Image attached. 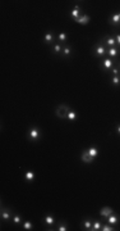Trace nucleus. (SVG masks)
I'll return each mask as SVG.
<instances>
[{"label":"nucleus","mask_w":120,"mask_h":231,"mask_svg":"<svg viewBox=\"0 0 120 231\" xmlns=\"http://www.w3.org/2000/svg\"><path fill=\"white\" fill-rule=\"evenodd\" d=\"M69 112H70V108H69L68 105H65V104H60L59 107L56 108V110H55L56 116L59 117L60 119H65L66 117H68V113Z\"/></svg>","instance_id":"f257e3e1"},{"label":"nucleus","mask_w":120,"mask_h":231,"mask_svg":"<svg viewBox=\"0 0 120 231\" xmlns=\"http://www.w3.org/2000/svg\"><path fill=\"white\" fill-rule=\"evenodd\" d=\"M115 63H118V59H113V58H106V59H103L102 62H101V67H102L103 71H110L111 68L114 67V64Z\"/></svg>","instance_id":"f03ea898"},{"label":"nucleus","mask_w":120,"mask_h":231,"mask_svg":"<svg viewBox=\"0 0 120 231\" xmlns=\"http://www.w3.org/2000/svg\"><path fill=\"white\" fill-rule=\"evenodd\" d=\"M100 44H106L109 48H113V46H116V39H115V36H105L102 40H101V42Z\"/></svg>","instance_id":"7ed1b4c3"},{"label":"nucleus","mask_w":120,"mask_h":231,"mask_svg":"<svg viewBox=\"0 0 120 231\" xmlns=\"http://www.w3.org/2000/svg\"><path fill=\"white\" fill-rule=\"evenodd\" d=\"M40 135H41L40 130L37 129V127H32L30 130V132H28V139H30L31 141H36V140L40 139Z\"/></svg>","instance_id":"20e7f679"},{"label":"nucleus","mask_w":120,"mask_h":231,"mask_svg":"<svg viewBox=\"0 0 120 231\" xmlns=\"http://www.w3.org/2000/svg\"><path fill=\"white\" fill-rule=\"evenodd\" d=\"M95 54L97 55V57H103V55H106L107 54V49H106V46L105 45H102V44H98V45H96L95 46Z\"/></svg>","instance_id":"39448f33"},{"label":"nucleus","mask_w":120,"mask_h":231,"mask_svg":"<svg viewBox=\"0 0 120 231\" xmlns=\"http://www.w3.org/2000/svg\"><path fill=\"white\" fill-rule=\"evenodd\" d=\"M120 54V49L116 46H113V48H107V55L113 59H116V57Z\"/></svg>","instance_id":"423d86ee"},{"label":"nucleus","mask_w":120,"mask_h":231,"mask_svg":"<svg viewBox=\"0 0 120 231\" xmlns=\"http://www.w3.org/2000/svg\"><path fill=\"white\" fill-rule=\"evenodd\" d=\"M81 159H82V162H84V163H91V162H93V159L95 158H93V157L88 153V149H87V150H83Z\"/></svg>","instance_id":"0eeeda50"},{"label":"nucleus","mask_w":120,"mask_h":231,"mask_svg":"<svg viewBox=\"0 0 120 231\" xmlns=\"http://www.w3.org/2000/svg\"><path fill=\"white\" fill-rule=\"evenodd\" d=\"M109 22H110L113 26H118L120 23V13H115V14H113L110 18H109Z\"/></svg>","instance_id":"6e6552de"},{"label":"nucleus","mask_w":120,"mask_h":231,"mask_svg":"<svg viewBox=\"0 0 120 231\" xmlns=\"http://www.w3.org/2000/svg\"><path fill=\"white\" fill-rule=\"evenodd\" d=\"M114 213V211L111 208H109V207H105V208H102L100 211V216L101 217H105V218H107L110 214H113Z\"/></svg>","instance_id":"1a4fd4ad"},{"label":"nucleus","mask_w":120,"mask_h":231,"mask_svg":"<svg viewBox=\"0 0 120 231\" xmlns=\"http://www.w3.org/2000/svg\"><path fill=\"white\" fill-rule=\"evenodd\" d=\"M70 15H72V18H73L74 21H76V19H78V18H79V17H81V15H82V14H81V8H79L78 5H77V7L74 8L73 10H72Z\"/></svg>","instance_id":"9d476101"},{"label":"nucleus","mask_w":120,"mask_h":231,"mask_svg":"<svg viewBox=\"0 0 120 231\" xmlns=\"http://www.w3.org/2000/svg\"><path fill=\"white\" fill-rule=\"evenodd\" d=\"M1 218L4 220V221H8V220L12 218V213H10L9 209H7V208L1 209Z\"/></svg>","instance_id":"9b49d317"},{"label":"nucleus","mask_w":120,"mask_h":231,"mask_svg":"<svg viewBox=\"0 0 120 231\" xmlns=\"http://www.w3.org/2000/svg\"><path fill=\"white\" fill-rule=\"evenodd\" d=\"M76 22L77 23H81V25H87V23L90 22V17L87 14H82L78 19H76Z\"/></svg>","instance_id":"f8f14e48"},{"label":"nucleus","mask_w":120,"mask_h":231,"mask_svg":"<svg viewBox=\"0 0 120 231\" xmlns=\"http://www.w3.org/2000/svg\"><path fill=\"white\" fill-rule=\"evenodd\" d=\"M118 222H119V217L116 216L115 213L110 214V216L107 217V224H110V225H115V224H118Z\"/></svg>","instance_id":"ddd939ff"},{"label":"nucleus","mask_w":120,"mask_h":231,"mask_svg":"<svg viewBox=\"0 0 120 231\" xmlns=\"http://www.w3.org/2000/svg\"><path fill=\"white\" fill-rule=\"evenodd\" d=\"M44 40H45V42H46V44H51V42L54 41V33H52V32H47L46 35H45Z\"/></svg>","instance_id":"4468645a"},{"label":"nucleus","mask_w":120,"mask_h":231,"mask_svg":"<svg viewBox=\"0 0 120 231\" xmlns=\"http://www.w3.org/2000/svg\"><path fill=\"white\" fill-rule=\"evenodd\" d=\"M102 229V224H101L100 221H95L92 224V229H91V231H98Z\"/></svg>","instance_id":"2eb2a0df"},{"label":"nucleus","mask_w":120,"mask_h":231,"mask_svg":"<svg viewBox=\"0 0 120 231\" xmlns=\"http://www.w3.org/2000/svg\"><path fill=\"white\" fill-rule=\"evenodd\" d=\"M63 55L64 57H70V54H72V48L69 46V45H66V46H64L63 48Z\"/></svg>","instance_id":"dca6fc26"},{"label":"nucleus","mask_w":120,"mask_h":231,"mask_svg":"<svg viewBox=\"0 0 120 231\" xmlns=\"http://www.w3.org/2000/svg\"><path fill=\"white\" fill-rule=\"evenodd\" d=\"M88 153L93 157V158H96V157H97V154H98V150H97V148H96V147H91L90 149H88Z\"/></svg>","instance_id":"f3484780"},{"label":"nucleus","mask_w":120,"mask_h":231,"mask_svg":"<svg viewBox=\"0 0 120 231\" xmlns=\"http://www.w3.org/2000/svg\"><path fill=\"white\" fill-rule=\"evenodd\" d=\"M66 118H68L69 121H74V119L77 118V113H76V110L70 109V112L68 113V117H66Z\"/></svg>","instance_id":"a211bd4d"},{"label":"nucleus","mask_w":120,"mask_h":231,"mask_svg":"<svg viewBox=\"0 0 120 231\" xmlns=\"http://www.w3.org/2000/svg\"><path fill=\"white\" fill-rule=\"evenodd\" d=\"M25 177H26V180H27V181H32V180L34 179V173L32 171H27V172H26V175H25Z\"/></svg>","instance_id":"6ab92c4d"},{"label":"nucleus","mask_w":120,"mask_h":231,"mask_svg":"<svg viewBox=\"0 0 120 231\" xmlns=\"http://www.w3.org/2000/svg\"><path fill=\"white\" fill-rule=\"evenodd\" d=\"M111 84H113L114 86H119V85H120V76H113Z\"/></svg>","instance_id":"aec40b11"},{"label":"nucleus","mask_w":120,"mask_h":231,"mask_svg":"<svg viewBox=\"0 0 120 231\" xmlns=\"http://www.w3.org/2000/svg\"><path fill=\"white\" fill-rule=\"evenodd\" d=\"M45 224L49 225V226H51V225L54 224V217L52 216H46L45 217Z\"/></svg>","instance_id":"412c9836"},{"label":"nucleus","mask_w":120,"mask_h":231,"mask_svg":"<svg viewBox=\"0 0 120 231\" xmlns=\"http://www.w3.org/2000/svg\"><path fill=\"white\" fill-rule=\"evenodd\" d=\"M83 227H84V230L92 229V222H91V220H86V221L83 222Z\"/></svg>","instance_id":"4be33fe9"},{"label":"nucleus","mask_w":120,"mask_h":231,"mask_svg":"<svg viewBox=\"0 0 120 231\" xmlns=\"http://www.w3.org/2000/svg\"><path fill=\"white\" fill-rule=\"evenodd\" d=\"M111 73H113V76H120V68H119V66H118V67H113V68H111Z\"/></svg>","instance_id":"5701e85b"},{"label":"nucleus","mask_w":120,"mask_h":231,"mask_svg":"<svg viewBox=\"0 0 120 231\" xmlns=\"http://www.w3.org/2000/svg\"><path fill=\"white\" fill-rule=\"evenodd\" d=\"M58 40L59 41H61V42H64L66 40V33L65 32H60L59 35H58Z\"/></svg>","instance_id":"b1692460"},{"label":"nucleus","mask_w":120,"mask_h":231,"mask_svg":"<svg viewBox=\"0 0 120 231\" xmlns=\"http://www.w3.org/2000/svg\"><path fill=\"white\" fill-rule=\"evenodd\" d=\"M101 230H102V231H114L115 229H113L110 224H106V225H102V229H101Z\"/></svg>","instance_id":"393cba45"},{"label":"nucleus","mask_w":120,"mask_h":231,"mask_svg":"<svg viewBox=\"0 0 120 231\" xmlns=\"http://www.w3.org/2000/svg\"><path fill=\"white\" fill-rule=\"evenodd\" d=\"M60 52H63V49H61V45H60V44H55V45H54V53L59 54Z\"/></svg>","instance_id":"a878e982"},{"label":"nucleus","mask_w":120,"mask_h":231,"mask_svg":"<svg viewBox=\"0 0 120 231\" xmlns=\"http://www.w3.org/2000/svg\"><path fill=\"white\" fill-rule=\"evenodd\" d=\"M23 229L25 230H32V222L26 221L25 224H23Z\"/></svg>","instance_id":"bb28decb"},{"label":"nucleus","mask_w":120,"mask_h":231,"mask_svg":"<svg viewBox=\"0 0 120 231\" xmlns=\"http://www.w3.org/2000/svg\"><path fill=\"white\" fill-rule=\"evenodd\" d=\"M58 230H59V231H66V230H68V227H66V225L64 224V222H61L59 226H58Z\"/></svg>","instance_id":"cd10ccee"},{"label":"nucleus","mask_w":120,"mask_h":231,"mask_svg":"<svg viewBox=\"0 0 120 231\" xmlns=\"http://www.w3.org/2000/svg\"><path fill=\"white\" fill-rule=\"evenodd\" d=\"M13 221H14V224H19L21 222V216H18V214L17 216H14L13 217Z\"/></svg>","instance_id":"c85d7f7f"},{"label":"nucleus","mask_w":120,"mask_h":231,"mask_svg":"<svg viewBox=\"0 0 120 231\" xmlns=\"http://www.w3.org/2000/svg\"><path fill=\"white\" fill-rule=\"evenodd\" d=\"M115 39H116V44H118L119 46H120V33H119V35H116V36H115Z\"/></svg>","instance_id":"c756f323"},{"label":"nucleus","mask_w":120,"mask_h":231,"mask_svg":"<svg viewBox=\"0 0 120 231\" xmlns=\"http://www.w3.org/2000/svg\"><path fill=\"white\" fill-rule=\"evenodd\" d=\"M116 132H118V134H120V125H118V126H116Z\"/></svg>","instance_id":"7c9ffc66"},{"label":"nucleus","mask_w":120,"mask_h":231,"mask_svg":"<svg viewBox=\"0 0 120 231\" xmlns=\"http://www.w3.org/2000/svg\"><path fill=\"white\" fill-rule=\"evenodd\" d=\"M119 68H120V64H119Z\"/></svg>","instance_id":"2f4dec72"}]
</instances>
